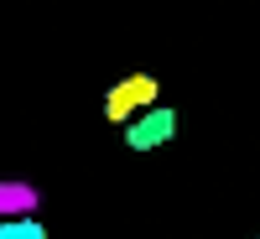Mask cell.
<instances>
[{
    "label": "cell",
    "instance_id": "cell-1",
    "mask_svg": "<svg viewBox=\"0 0 260 239\" xmlns=\"http://www.w3.org/2000/svg\"><path fill=\"white\" fill-rule=\"evenodd\" d=\"M151 104H161V89L151 73H125L110 94H104V120L110 125H130L141 110H151Z\"/></svg>",
    "mask_w": 260,
    "mask_h": 239
},
{
    "label": "cell",
    "instance_id": "cell-2",
    "mask_svg": "<svg viewBox=\"0 0 260 239\" xmlns=\"http://www.w3.org/2000/svg\"><path fill=\"white\" fill-rule=\"evenodd\" d=\"M177 110H172V104H151V110H141L130 125H120L125 130V146L130 151H156V146H172L177 141Z\"/></svg>",
    "mask_w": 260,
    "mask_h": 239
},
{
    "label": "cell",
    "instance_id": "cell-3",
    "mask_svg": "<svg viewBox=\"0 0 260 239\" xmlns=\"http://www.w3.org/2000/svg\"><path fill=\"white\" fill-rule=\"evenodd\" d=\"M0 239H47L42 219H0Z\"/></svg>",
    "mask_w": 260,
    "mask_h": 239
},
{
    "label": "cell",
    "instance_id": "cell-4",
    "mask_svg": "<svg viewBox=\"0 0 260 239\" xmlns=\"http://www.w3.org/2000/svg\"><path fill=\"white\" fill-rule=\"evenodd\" d=\"M255 239H260V234H255Z\"/></svg>",
    "mask_w": 260,
    "mask_h": 239
}]
</instances>
